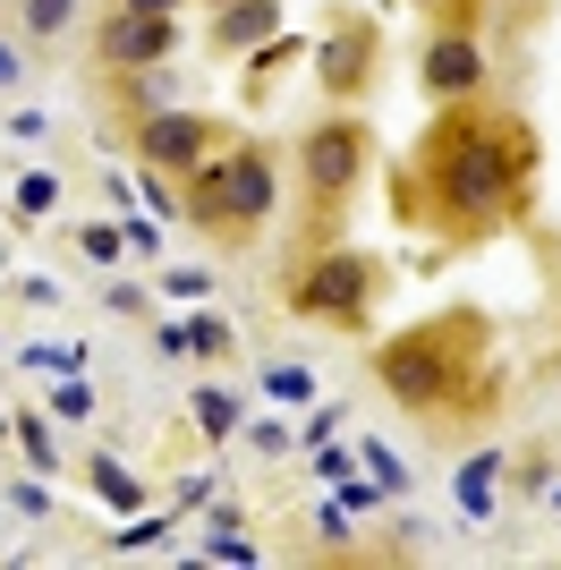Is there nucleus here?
Returning <instances> with one entry per match:
<instances>
[{
    "label": "nucleus",
    "mask_w": 561,
    "mask_h": 570,
    "mask_svg": "<svg viewBox=\"0 0 561 570\" xmlns=\"http://www.w3.org/2000/svg\"><path fill=\"white\" fill-rule=\"evenodd\" d=\"M205 154H213V119L205 111H145L137 119V163L145 170H179L187 179Z\"/></svg>",
    "instance_id": "nucleus-7"
},
{
    "label": "nucleus",
    "mask_w": 561,
    "mask_h": 570,
    "mask_svg": "<svg viewBox=\"0 0 561 570\" xmlns=\"http://www.w3.org/2000/svg\"><path fill=\"white\" fill-rule=\"evenodd\" d=\"M417 86L434 102H476L485 95V43L468 35V26H434V43L417 60Z\"/></svg>",
    "instance_id": "nucleus-6"
},
{
    "label": "nucleus",
    "mask_w": 561,
    "mask_h": 570,
    "mask_svg": "<svg viewBox=\"0 0 561 570\" xmlns=\"http://www.w3.org/2000/svg\"><path fill=\"white\" fill-rule=\"evenodd\" d=\"M280 205V179H273V154L264 145H213L205 163L187 170V222L205 230H256L264 214Z\"/></svg>",
    "instance_id": "nucleus-3"
},
{
    "label": "nucleus",
    "mask_w": 561,
    "mask_h": 570,
    "mask_svg": "<svg viewBox=\"0 0 561 570\" xmlns=\"http://www.w3.org/2000/svg\"><path fill=\"white\" fill-rule=\"evenodd\" d=\"M77 18V0H26V35H60Z\"/></svg>",
    "instance_id": "nucleus-15"
},
{
    "label": "nucleus",
    "mask_w": 561,
    "mask_h": 570,
    "mask_svg": "<svg viewBox=\"0 0 561 570\" xmlns=\"http://www.w3.org/2000/svg\"><path fill=\"white\" fill-rule=\"evenodd\" d=\"M493 469H502V452H476V460H468V476H460V502H468V511H485V502H493Z\"/></svg>",
    "instance_id": "nucleus-13"
},
{
    "label": "nucleus",
    "mask_w": 561,
    "mask_h": 570,
    "mask_svg": "<svg viewBox=\"0 0 561 570\" xmlns=\"http://www.w3.org/2000/svg\"><path fill=\"white\" fill-rule=\"evenodd\" d=\"M366 128H357L350 111H332V119H315V128H306L298 137V179H306V196H315V205H341V196L357 188V179H366Z\"/></svg>",
    "instance_id": "nucleus-5"
},
{
    "label": "nucleus",
    "mask_w": 561,
    "mask_h": 570,
    "mask_svg": "<svg viewBox=\"0 0 561 570\" xmlns=\"http://www.w3.org/2000/svg\"><path fill=\"white\" fill-rule=\"evenodd\" d=\"M417 188L425 214L451 222L460 238H485L511 222L528 170H537V128L519 111H476V102H443V119L417 145Z\"/></svg>",
    "instance_id": "nucleus-1"
},
{
    "label": "nucleus",
    "mask_w": 561,
    "mask_h": 570,
    "mask_svg": "<svg viewBox=\"0 0 561 570\" xmlns=\"http://www.w3.org/2000/svg\"><path fill=\"white\" fill-rule=\"evenodd\" d=\"M170 43H179V26H170V18L111 9L102 35H94V60H102V69H154V60H170Z\"/></svg>",
    "instance_id": "nucleus-8"
},
{
    "label": "nucleus",
    "mask_w": 561,
    "mask_h": 570,
    "mask_svg": "<svg viewBox=\"0 0 561 570\" xmlns=\"http://www.w3.org/2000/svg\"><path fill=\"white\" fill-rule=\"evenodd\" d=\"M280 35V0H230V9H213V51H264Z\"/></svg>",
    "instance_id": "nucleus-10"
},
{
    "label": "nucleus",
    "mask_w": 561,
    "mask_h": 570,
    "mask_svg": "<svg viewBox=\"0 0 561 570\" xmlns=\"http://www.w3.org/2000/svg\"><path fill=\"white\" fill-rule=\"evenodd\" d=\"M213 9H230V0H213Z\"/></svg>",
    "instance_id": "nucleus-23"
},
{
    "label": "nucleus",
    "mask_w": 561,
    "mask_h": 570,
    "mask_svg": "<svg viewBox=\"0 0 561 570\" xmlns=\"http://www.w3.org/2000/svg\"><path fill=\"white\" fill-rule=\"evenodd\" d=\"M18 69H26V60H18L9 43H0V86H18Z\"/></svg>",
    "instance_id": "nucleus-22"
},
{
    "label": "nucleus",
    "mask_w": 561,
    "mask_h": 570,
    "mask_svg": "<svg viewBox=\"0 0 561 570\" xmlns=\"http://www.w3.org/2000/svg\"><path fill=\"white\" fill-rule=\"evenodd\" d=\"M230 426H238V401H230V392H196V434H213V443H222Z\"/></svg>",
    "instance_id": "nucleus-11"
},
{
    "label": "nucleus",
    "mask_w": 561,
    "mask_h": 570,
    "mask_svg": "<svg viewBox=\"0 0 561 570\" xmlns=\"http://www.w3.org/2000/svg\"><path fill=\"white\" fill-rule=\"evenodd\" d=\"M280 298H289V315H315V324H366V307H374V256L332 247V256H315Z\"/></svg>",
    "instance_id": "nucleus-4"
},
{
    "label": "nucleus",
    "mask_w": 561,
    "mask_h": 570,
    "mask_svg": "<svg viewBox=\"0 0 561 570\" xmlns=\"http://www.w3.org/2000/svg\"><path fill=\"white\" fill-rule=\"evenodd\" d=\"M119 9H145V18H170V9H179V0H119Z\"/></svg>",
    "instance_id": "nucleus-21"
},
{
    "label": "nucleus",
    "mask_w": 561,
    "mask_h": 570,
    "mask_svg": "<svg viewBox=\"0 0 561 570\" xmlns=\"http://www.w3.org/2000/svg\"><path fill=\"white\" fill-rule=\"evenodd\" d=\"M417 9L434 26H468V35H476V18H485V0H417Z\"/></svg>",
    "instance_id": "nucleus-16"
},
{
    "label": "nucleus",
    "mask_w": 561,
    "mask_h": 570,
    "mask_svg": "<svg viewBox=\"0 0 561 570\" xmlns=\"http://www.w3.org/2000/svg\"><path fill=\"white\" fill-rule=\"evenodd\" d=\"M51 417H94V392H86V375L51 383Z\"/></svg>",
    "instance_id": "nucleus-17"
},
{
    "label": "nucleus",
    "mask_w": 561,
    "mask_h": 570,
    "mask_svg": "<svg viewBox=\"0 0 561 570\" xmlns=\"http://www.w3.org/2000/svg\"><path fill=\"white\" fill-rule=\"evenodd\" d=\"M51 196H60L51 179H18V214H26V222H43V214H51Z\"/></svg>",
    "instance_id": "nucleus-18"
},
{
    "label": "nucleus",
    "mask_w": 561,
    "mask_h": 570,
    "mask_svg": "<svg viewBox=\"0 0 561 570\" xmlns=\"http://www.w3.org/2000/svg\"><path fill=\"white\" fill-rule=\"evenodd\" d=\"M315 77H324V95H357L374 77V18H341L315 51Z\"/></svg>",
    "instance_id": "nucleus-9"
},
{
    "label": "nucleus",
    "mask_w": 561,
    "mask_h": 570,
    "mask_svg": "<svg viewBox=\"0 0 561 570\" xmlns=\"http://www.w3.org/2000/svg\"><path fill=\"white\" fill-rule=\"evenodd\" d=\"M553 502H561V494H553Z\"/></svg>",
    "instance_id": "nucleus-24"
},
{
    "label": "nucleus",
    "mask_w": 561,
    "mask_h": 570,
    "mask_svg": "<svg viewBox=\"0 0 561 570\" xmlns=\"http://www.w3.org/2000/svg\"><path fill=\"white\" fill-rule=\"evenodd\" d=\"M187 350H205V357H230V350H238V333L222 324V315H196V324H187Z\"/></svg>",
    "instance_id": "nucleus-14"
},
{
    "label": "nucleus",
    "mask_w": 561,
    "mask_h": 570,
    "mask_svg": "<svg viewBox=\"0 0 561 570\" xmlns=\"http://www.w3.org/2000/svg\"><path fill=\"white\" fill-rule=\"evenodd\" d=\"M273 392L280 401H306V366H273Z\"/></svg>",
    "instance_id": "nucleus-19"
},
{
    "label": "nucleus",
    "mask_w": 561,
    "mask_h": 570,
    "mask_svg": "<svg viewBox=\"0 0 561 570\" xmlns=\"http://www.w3.org/2000/svg\"><path fill=\"white\" fill-rule=\"evenodd\" d=\"M485 357V315L476 307H451L434 324H409L374 350V383L392 392L409 417H451V409H493V375L476 366Z\"/></svg>",
    "instance_id": "nucleus-2"
},
{
    "label": "nucleus",
    "mask_w": 561,
    "mask_h": 570,
    "mask_svg": "<svg viewBox=\"0 0 561 570\" xmlns=\"http://www.w3.org/2000/svg\"><path fill=\"white\" fill-rule=\"evenodd\" d=\"M86 469H94V494H102V502H145V485L119 469V460H86Z\"/></svg>",
    "instance_id": "nucleus-12"
},
{
    "label": "nucleus",
    "mask_w": 561,
    "mask_h": 570,
    "mask_svg": "<svg viewBox=\"0 0 561 570\" xmlns=\"http://www.w3.org/2000/svg\"><path fill=\"white\" fill-rule=\"evenodd\" d=\"M18 443L35 452V469H51V443H43V426H35V417H18Z\"/></svg>",
    "instance_id": "nucleus-20"
}]
</instances>
